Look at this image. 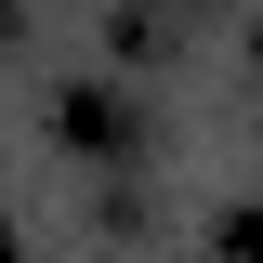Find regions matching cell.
<instances>
[{"label": "cell", "instance_id": "cell-2", "mask_svg": "<svg viewBox=\"0 0 263 263\" xmlns=\"http://www.w3.org/2000/svg\"><path fill=\"white\" fill-rule=\"evenodd\" d=\"M0 40H13V0H0Z\"/></svg>", "mask_w": 263, "mask_h": 263}, {"label": "cell", "instance_id": "cell-1", "mask_svg": "<svg viewBox=\"0 0 263 263\" xmlns=\"http://www.w3.org/2000/svg\"><path fill=\"white\" fill-rule=\"evenodd\" d=\"M53 132H66V145H92V158H132V145H145L132 92H105V79H92V92H66V105H53Z\"/></svg>", "mask_w": 263, "mask_h": 263}]
</instances>
